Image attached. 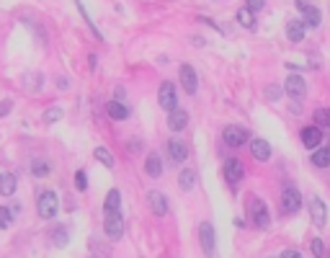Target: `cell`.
Instances as JSON below:
<instances>
[{"instance_id": "ab89813d", "label": "cell", "mask_w": 330, "mask_h": 258, "mask_svg": "<svg viewBox=\"0 0 330 258\" xmlns=\"http://www.w3.org/2000/svg\"><path fill=\"white\" fill-rule=\"evenodd\" d=\"M294 6H297V11L302 13V11H304L307 6H310V0H294Z\"/></svg>"}, {"instance_id": "cb8c5ba5", "label": "cell", "mask_w": 330, "mask_h": 258, "mask_svg": "<svg viewBox=\"0 0 330 258\" xmlns=\"http://www.w3.org/2000/svg\"><path fill=\"white\" fill-rule=\"evenodd\" d=\"M16 186H18V181H16L13 173H0V194H3V197H13Z\"/></svg>"}, {"instance_id": "d590c367", "label": "cell", "mask_w": 330, "mask_h": 258, "mask_svg": "<svg viewBox=\"0 0 330 258\" xmlns=\"http://www.w3.org/2000/svg\"><path fill=\"white\" fill-rule=\"evenodd\" d=\"M11 111H13V101H11V98L0 101V119H3V116H8Z\"/></svg>"}, {"instance_id": "f35d334b", "label": "cell", "mask_w": 330, "mask_h": 258, "mask_svg": "<svg viewBox=\"0 0 330 258\" xmlns=\"http://www.w3.org/2000/svg\"><path fill=\"white\" fill-rule=\"evenodd\" d=\"M302 253L299 250H294V248H287V250H281V258H299Z\"/></svg>"}, {"instance_id": "d6a6232c", "label": "cell", "mask_w": 330, "mask_h": 258, "mask_svg": "<svg viewBox=\"0 0 330 258\" xmlns=\"http://www.w3.org/2000/svg\"><path fill=\"white\" fill-rule=\"evenodd\" d=\"M54 245H68V227H57L54 230Z\"/></svg>"}, {"instance_id": "f546056e", "label": "cell", "mask_w": 330, "mask_h": 258, "mask_svg": "<svg viewBox=\"0 0 330 258\" xmlns=\"http://www.w3.org/2000/svg\"><path fill=\"white\" fill-rule=\"evenodd\" d=\"M13 225V212L8 207H0V230H8Z\"/></svg>"}, {"instance_id": "ac0fdd59", "label": "cell", "mask_w": 330, "mask_h": 258, "mask_svg": "<svg viewBox=\"0 0 330 258\" xmlns=\"http://www.w3.org/2000/svg\"><path fill=\"white\" fill-rule=\"evenodd\" d=\"M310 163L317 168V170H327L330 168V145H317L315 150H310Z\"/></svg>"}, {"instance_id": "3957f363", "label": "cell", "mask_w": 330, "mask_h": 258, "mask_svg": "<svg viewBox=\"0 0 330 258\" xmlns=\"http://www.w3.org/2000/svg\"><path fill=\"white\" fill-rule=\"evenodd\" d=\"M248 140H250V129L240 126V124H227L222 129V142L232 150H240L243 145H248Z\"/></svg>"}, {"instance_id": "52a82bcc", "label": "cell", "mask_w": 330, "mask_h": 258, "mask_svg": "<svg viewBox=\"0 0 330 258\" xmlns=\"http://www.w3.org/2000/svg\"><path fill=\"white\" fill-rule=\"evenodd\" d=\"M158 103H160V109L168 114L173 111L175 106H178V88H175V83L170 80H163L160 83V88H158Z\"/></svg>"}, {"instance_id": "4dcf8cb0", "label": "cell", "mask_w": 330, "mask_h": 258, "mask_svg": "<svg viewBox=\"0 0 330 258\" xmlns=\"http://www.w3.org/2000/svg\"><path fill=\"white\" fill-rule=\"evenodd\" d=\"M75 6H78V11H80V16L85 18V24H88V26H91V31L96 34V39H103V36H101V31L96 29V24H93V21H91V16H88V11H85V6L80 3V0H78V3H75Z\"/></svg>"}, {"instance_id": "74e56055", "label": "cell", "mask_w": 330, "mask_h": 258, "mask_svg": "<svg viewBox=\"0 0 330 258\" xmlns=\"http://www.w3.org/2000/svg\"><path fill=\"white\" fill-rule=\"evenodd\" d=\"M44 119H47V121H59L62 119V109H57V106H54V109H47V116H44Z\"/></svg>"}, {"instance_id": "2e32d148", "label": "cell", "mask_w": 330, "mask_h": 258, "mask_svg": "<svg viewBox=\"0 0 330 258\" xmlns=\"http://www.w3.org/2000/svg\"><path fill=\"white\" fill-rule=\"evenodd\" d=\"M147 204L150 209L158 214V217H168V212H170V202L163 191H147Z\"/></svg>"}, {"instance_id": "30bf717a", "label": "cell", "mask_w": 330, "mask_h": 258, "mask_svg": "<svg viewBox=\"0 0 330 258\" xmlns=\"http://www.w3.org/2000/svg\"><path fill=\"white\" fill-rule=\"evenodd\" d=\"M222 176H225V181H227V186H240V181L245 178V165L240 163L237 158H227L225 160V165H222Z\"/></svg>"}, {"instance_id": "d4e9b609", "label": "cell", "mask_w": 330, "mask_h": 258, "mask_svg": "<svg viewBox=\"0 0 330 258\" xmlns=\"http://www.w3.org/2000/svg\"><path fill=\"white\" fill-rule=\"evenodd\" d=\"M111 209H121V191L111 188L103 199V212H111Z\"/></svg>"}, {"instance_id": "7c38bea8", "label": "cell", "mask_w": 330, "mask_h": 258, "mask_svg": "<svg viewBox=\"0 0 330 258\" xmlns=\"http://www.w3.org/2000/svg\"><path fill=\"white\" fill-rule=\"evenodd\" d=\"M299 140H302V145H304L307 150H315V147L322 145V140H325V129H320L317 124H307V126L299 129Z\"/></svg>"}, {"instance_id": "277c9868", "label": "cell", "mask_w": 330, "mask_h": 258, "mask_svg": "<svg viewBox=\"0 0 330 258\" xmlns=\"http://www.w3.org/2000/svg\"><path fill=\"white\" fill-rule=\"evenodd\" d=\"M302 194L297 186H284L281 188V212L287 214V217H294V214L302 209Z\"/></svg>"}, {"instance_id": "4fadbf2b", "label": "cell", "mask_w": 330, "mask_h": 258, "mask_svg": "<svg viewBox=\"0 0 330 258\" xmlns=\"http://www.w3.org/2000/svg\"><path fill=\"white\" fill-rule=\"evenodd\" d=\"M199 245L207 255H214L217 250V232L212 222H199Z\"/></svg>"}, {"instance_id": "6da1fadb", "label": "cell", "mask_w": 330, "mask_h": 258, "mask_svg": "<svg viewBox=\"0 0 330 258\" xmlns=\"http://www.w3.org/2000/svg\"><path fill=\"white\" fill-rule=\"evenodd\" d=\"M245 217L255 230H269L271 227V209L260 197H255V194H248L245 197Z\"/></svg>"}, {"instance_id": "f1b7e54d", "label": "cell", "mask_w": 330, "mask_h": 258, "mask_svg": "<svg viewBox=\"0 0 330 258\" xmlns=\"http://www.w3.org/2000/svg\"><path fill=\"white\" fill-rule=\"evenodd\" d=\"M281 96H284V85H279V83L266 85V101L276 103V101H281Z\"/></svg>"}, {"instance_id": "ffe728a7", "label": "cell", "mask_w": 330, "mask_h": 258, "mask_svg": "<svg viewBox=\"0 0 330 258\" xmlns=\"http://www.w3.org/2000/svg\"><path fill=\"white\" fill-rule=\"evenodd\" d=\"M163 158L158 155V153H147V158H145V176H150V178H163Z\"/></svg>"}, {"instance_id": "8fae6325", "label": "cell", "mask_w": 330, "mask_h": 258, "mask_svg": "<svg viewBox=\"0 0 330 258\" xmlns=\"http://www.w3.org/2000/svg\"><path fill=\"white\" fill-rule=\"evenodd\" d=\"M307 214H310V222H312L317 230H322V227L327 225V207H325V202H322L320 197H310Z\"/></svg>"}, {"instance_id": "9c48e42d", "label": "cell", "mask_w": 330, "mask_h": 258, "mask_svg": "<svg viewBox=\"0 0 330 258\" xmlns=\"http://www.w3.org/2000/svg\"><path fill=\"white\" fill-rule=\"evenodd\" d=\"M284 93L289 96V101H304V96H307V80L299 73L287 75V80H284Z\"/></svg>"}, {"instance_id": "44dd1931", "label": "cell", "mask_w": 330, "mask_h": 258, "mask_svg": "<svg viewBox=\"0 0 330 258\" xmlns=\"http://www.w3.org/2000/svg\"><path fill=\"white\" fill-rule=\"evenodd\" d=\"M106 114H108V119H114V121H126L131 111H129V106H126L124 101H116V98H114V101L106 103Z\"/></svg>"}, {"instance_id": "836d02e7", "label": "cell", "mask_w": 330, "mask_h": 258, "mask_svg": "<svg viewBox=\"0 0 330 258\" xmlns=\"http://www.w3.org/2000/svg\"><path fill=\"white\" fill-rule=\"evenodd\" d=\"M75 186H78V191L88 188V173H85V170H78V173H75Z\"/></svg>"}, {"instance_id": "5bb4252c", "label": "cell", "mask_w": 330, "mask_h": 258, "mask_svg": "<svg viewBox=\"0 0 330 258\" xmlns=\"http://www.w3.org/2000/svg\"><path fill=\"white\" fill-rule=\"evenodd\" d=\"M248 142H250V155H253V160H258V163H269V160H271L274 147H271L269 140H263V137H250Z\"/></svg>"}, {"instance_id": "60d3db41", "label": "cell", "mask_w": 330, "mask_h": 258, "mask_svg": "<svg viewBox=\"0 0 330 258\" xmlns=\"http://www.w3.org/2000/svg\"><path fill=\"white\" fill-rule=\"evenodd\" d=\"M287 70H292V73H304V68H299V64H294V62H287Z\"/></svg>"}, {"instance_id": "d6986e66", "label": "cell", "mask_w": 330, "mask_h": 258, "mask_svg": "<svg viewBox=\"0 0 330 258\" xmlns=\"http://www.w3.org/2000/svg\"><path fill=\"white\" fill-rule=\"evenodd\" d=\"M307 36V29L302 24V18H289L287 21V39L292 41V44H302Z\"/></svg>"}, {"instance_id": "8d00e7d4", "label": "cell", "mask_w": 330, "mask_h": 258, "mask_svg": "<svg viewBox=\"0 0 330 258\" xmlns=\"http://www.w3.org/2000/svg\"><path fill=\"white\" fill-rule=\"evenodd\" d=\"M307 62H310V70H320V64H322L315 52H307Z\"/></svg>"}, {"instance_id": "e575fe53", "label": "cell", "mask_w": 330, "mask_h": 258, "mask_svg": "<svg viewBox=\"0 0 330 258\" xmlns=\"http://www.w3.org/2000/svg\"><path fill=\"white\" fill-rule=\"evenodd\" d=\"M245 6H248L253 13H260L263 8H266V0H245Z\"/></svg>"}, {"instance_id": "8992f818", "label": "cell", "mask_w": 330, "mask_h": 258, "mask_svg": "<svg viewBox=\"0 0 330 258\" xmlns=\"http://www.w3.org/2000/svg\"><path fill=\"white\" fill-rule=\"evenodd\" d=\"M178 83H181L186 96H196V91H199V73H196L193 64H188V62L181 64L178 68Z\"/></svg>"}, {"instance_id": "e0dca14e", "label": "cell", "mask_w": 330, "mask_h": 258, "mask_svg": "<svg viewBox=\"0 0 330 258\" xmlns=\"http://www.w3.org/2000/svg\"><path fill=\"white\" fill-rule=\"evenodd\" d=\"M302 24H304V29L307 31H312V29H320V24H322V11L317 8V6H307L304 11H302Z\"/></svg>"}, {"instance_id": "5b68a950", "label": "cell", "mask_w": 330, "mask_h": 258, "mask_svg": "<svg viewBox=\"0 0 330 258\" xmlns=\"http://www.w3.org/2000/svg\"><path fill=\"white\" fill-rule=\"evenodd\" d=\"M36 209H39V217H41V220L57 217V212H59V197H57L54 191H41V194H39V202H36Z\"/></svg>"}, {"instance_id": "ba28073f", "label": "cell", "mask_w": 330, "mask_h": 258, "mask_svg": "<svg viewBox=\"0 0 330 258\" xmlns=\"http://www.w3.org/2000/svg\"><path fill=\"white\" fill-rule=\"evenodd\" d=\"M165 155H168V163L183 165L186 158H188V145H186L181 137H170L168 145H165Z\"/></svg>"}, {"instance_id": "603a6c76", "label": "cell", "mask_w": 330, "mask_h": 258, "mask_svg": "<svg viewBox=\"0 0 330 258\" xmlns=\"http://www.w3.org/2000/svg\"><path fill=\"white\" fill-rule=\"evenodd\" d=\"M178 186H181V191H193V186H196V170L193 168H183L181 173H178Z\"/></svg>"}, {"instance_id": "7402d4cb", "label": "cell", "mask_w": 330, "mask_h": 258, "mask_svg": "<svg viewBox=\"0 0 330 258\" xmlns=\"http://www.w3.org/2000/svg\"><path fill=\"white\" fill-rule=\"evenodd\" d=\"M235 18H237V24L243 26L245 31H255V29H258V18H255V13H253L248 6H243V8H240Z\"/></svg>"}, {"instance_id": "4316f807", "label": "cell", "mask_w": 330, "mask_h": 258, "mask_svg": "<svg viewBox=\"0 0 330 258\" xmlns=\"http://www.w3.org/2000/svg\"><path fill=\"white\" fill-rule=\"evenodd\" d=\"M49 170H52V165L44 160V158L31 160V176H36V178H47V176H49Z\"/></svg>"}, {"instance_id": "83f0119b", "label": "cell", "mask_w": 330, "mask_h": 258, "mask_svg": "<svg viewBox=\"0 0 330 258\" xmlns=\"http://www.w3.org/2000/svg\"><path fill=\"white\" fill-rule=\"evenodd\" d=\"M93 155H96V160H98V163H103L106 168H114V165H116V160H114V155H111V153H108V150H106V147H96V150H93Z\"/></svg>"}, {"instance_id": "9a60e30c", "label": "cell", "mask_w": 330, "mask_h": 258, "mask_svg": "<svg viewBox=\"0 0 330 258\" xmlns=\"http://www.w3.org/2000/svg\"><path fill=\"white\" fill-rule=\"evenodd\" d=\"M191 124V114L186 109H178L175 106L173 111H168V129L173 135H178V132H186V126Z\"/></svg>"}, {"instance_id": "1f68e13d", "label": "cell", "mask_w": 330, "mask_h": 258, "mask_svg": "<svg viewBox=\"0 0 330 258\" xmlns=\"http://www.w3.org/2000/svg\"><path fill=\"white\" fill-rule=\"evenodd\" d=\"M310 250H312V255H317V258H325V255H327V248H325V243H322L320 238H312Z\"/></svg>"}, {"instance_id": "7a4b0ae2", "label": "cell", "mask_w": 330, "mask_h": 258, "mask_svg": "<svg viewBox=\"0 0 330 258\" xmlns=\"http://www.w3.org/2000/svg\"><path fill=\"white\" fill-rule=\"evenodd\" d=\"M124 214L121 209H111V212H106V217H103V232H106V238H111V240H121L124 238Z\"/></svg>"}, {"instance_id": "484cf974", "label": "cell", "mask_w": 330, "mask_h": 258, "mask_svg": "<svg viewBox=\"0 0 330 258\" xmlns=\"http://www.w3.org/2000/svg\"><path fill=\"white\" fill-rule=\"evenodd\" d=\"M312 124H317L320 129H330V109L327 106H320V109H315V114H312Z\"/></svg>"}]
</instances>
